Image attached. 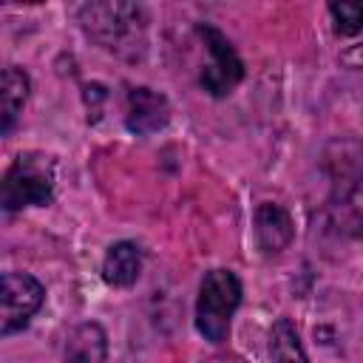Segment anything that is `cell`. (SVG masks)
<instances>
[{"instance_id":"cell-1","label":"cell","mask_w":363,"mask_h":363,"mask_svg":"<svg viewBox=\"0 0 363 363\" xmlns=\"http://www.w3.org/2000/svg\"><path fill=\"white\" fill-rule=\"evenodd\" d=\"M329 176V213L343 230H363V142L335 139L323 150Z\"/></svg>"},{"instance_id":"cell-2","label":"cell","mask_w":363,"mask_h":363,"mask_svg":"<svg viewBox=\"0 0 363 363\" xmlns=\"http://www.w3.org/2000/svg\"><path fill=\"white\" fill-rule=\"evenodd\" d=\"M82 28L108 51L136 54L145 48V11L133 3H88L79 9Z\"/></svg>"},{"instance_id":"cell-3","label":"cell","mask_w":363,"mask_h":363,"mask_svg":"<svg viewBox=\"0 0 363 363\" xmlns=\"http://www.w3.org/2000/svg\"><path fill=\"white\" fill-rule=\"evenodd\" d=\"M241 303V281L230 269H210L199 286L196 326L210 343L227 340L230 318Z\"/></svg>"},{"instance_id":"cell-4","label":"cell","mask_w":363,"mask_h":363,"mask_svg":"<svg viewBox=\"0 0 363 363\" xmlns=\"http://www.w3.org/2000/svg\"><path fill=\"white\" fill-rule=\"evenodd\" d=\"M51 196H54V159L34 150L20 153L3 176V193H0L3 207L11 213L34 204H48Z\"/></svg>"},{"instance_id":"cell-5","label":"cell","mask_w":363,"mask_h":363,"mask_svg":"<svg viewBox=\"0 0 363 363\" xmlns=\"http://www.w3.org/2000/svg\"><path fill=\"white\" fill-rule=\"evenodd\" d=\"M199 37L210 54V62L201 71V88L213 96H227L244 77V65L230 45V40L216 26H199Z\"/></svg>"},{"instance_id":"cell-6","label":"cell","mask_w":363,"mask_h":363,"mask_svg":"<svg viewBox=\"0 0 363 363\" xmlns=\"http://www.w3.org/2000/svg\"><path fill=\"white\" fill-rule=\"evenodd\" d=\"M45 298V289L37 278L26 272H6L3 275V315H0V332L11 335L28 323V318L40 309Z\"/></svg>"},{"instance_id":"cell-7","label":"cell","mask_w":363,"mask_h":363,"mask_svg":"<svg viewBox=\"0 0 363 363\" xmlns=\"http://www.w3.org/2000/svg\"><path fill=\"white\" fill-rule=\"evenodd\" d=\"M170 119V105L162 94L150 91V88H130L128 91V113H125V122L133 133L139 136H147V133H156L167 125Z\"/></svg>"},{"instance_id":"cell-8","label":"cell","mask_w":363,"mask_h":363,"mask_svg":"<svg viewBox=\"0 0 363 363\" xmlns=\"http://www.w3.org/2000/svg\"><path fill=\"white\" fill-rule=\"evenodd\" d=\"M292 218L281 204H269L264 201L255 210V241L267 255L281 252L289 241H292Z\"/></svg>"},{"instance_id":"cell-9","label":"cell","mask_w":363,"mask_h":363,"mask_svg":"<svg viewBox=\"0 0 363 363\" xmlns=\"http://www.w3.org/2000/svg\"><path fill=\"white\" fill-rule=\"evenodd\" d=\"M108 357V337L99 323H79L68 332L62 363H105Z\"/></svg>"},{"instance_id":"cell-10","label":"cell","mask_w":363,"mask_h":363,"mask_svg":"<svg viewBox=\"0 0 363 363\" xmlns=\"http://www.w3.org/2000/svg\"><path fill=\"white\" fill-rule=\"evenodd\" d=\"M142 272V252L130 241H119L105 252L102 261V278L111 286H133Z\"/></svg>"},{"instance_id":"cell-11","label":"cell","mask_w":363,"mask_h":363,"mask_svg":"<svg viewBox=\"0 0 363 363\" xmlns=\"http://www.w3.org/2000/svg\"><path fill=\"white\" fill-rule=\"evenodd\" d=\"M26 99H28V77L17 65H9L3 71V133L14 128Z\"/></svg>"},{"instance_id":"cell-12","label":"cell","mask_w":363,"mask_h":363,"mask_svg":"<svg viewBox=\"0 0 363 363\" xmlns=\"http://www.w3.org/2000/svg\"><path fill=\"white\" fill-rule=\"evenodd\" d=\"M269 352H272V360L275 363H309L306 360V352L301 346V337H298V329L292 326L289 318H278L272 323V332H269Z\"/></svg>"},{"instance_id":"cell-13","label":"cell","mask_w":363,"mask_h":363,"mask_svg":"<svg viewBox=\"0 0 363 363\" xmlns=\"http://www.w3.org/2000/svg\"><path fill=\"white\" fill-rule=\"evenodd\" d=\"M329 14L335 20V31L340 37H360L363 34V3H332Z\"/></svg>"},{"instance_id":"cell-14","label":"cell","mask_w":363,"mask_h":363,"mask_svg":"<svg viewBox=\"0 0 363 363\" xmlns=\"http://www.w3.org/2000/svg\"><path fill=\"white\" fill-rule=\"evenodd\" d=\"M340 60H343L349 68H363V40L354 43V45H349V48L340 54Z\"/></svg>"}]
</instances>
